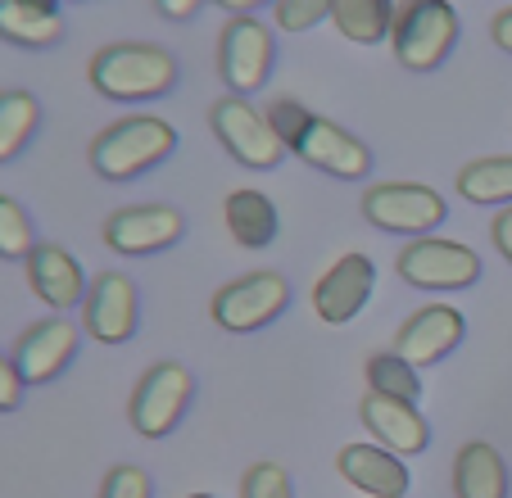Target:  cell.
Returning a JSON list of instances; mask_svg holds the SVG:
<instances>
[{"mask_svg":"<svg viewBox=\"0 0 512 498\" xmlns=\"http://www.w3.org/2000/svg\"><path fill=\"white\" fill-rule=\"evenodd\" d=\"M490 37H494V46H499V50H508V55H512V5H508V10H499V14H494V23H490Z\"/></svg>","mask_w":512,"mask_h":498,"instance_id":"cell-33","label":"cell"},{"mask_svg":"<svg viewBox=\"0 0 512 498\" xmlns=\"http://www.w3.org/2000/svg\"><path fill=\"white\" fill-rule=\"evenodd\" d=\"M363 218L395 236H426L449 218V204L440 191L417 182H381L363 195Z\"/></svg>","mask_w":512,"mask_h":498,"instance_id":"cell-5","label":"cell"},{"mask_svg":"<svg viewBox=\"0 0 512 498\" xmlns=\"http://www.w3.org/2000/svg\"><path fill=\"white\" fill-rule=\"evenodd\" d=\"M37 240H32V222L19 209V200L0 195V259H28Z\"/></svg>","mask_w":512,"mask_h":498,"instance_id":"cell-26","label":"cell"},{"mask_svg":"<svg viewBox=\"0 0 512 498\" xmlns=\"http://www.w3.org/2000/svg\"><path fill=\"white\" fill-rule=\"evenodd\" d=\"M313 118V109L309 105H300V100H272V109H268V123H272V132L281 136V145H286L290 150V141H295V136L304 132V123H309Z\"/></svg>","mask_w":512,"mask_h":498,"instance_id":"cell-29","label":"cell"},{"mask_svg":"<svg viewBox=\"0 0 512 498\" xmlns=\"http://www.w3.org/2000/svg\"><path fill=\"white\" fill-rule=\"evenodd\" d=\"M336 471L354 489L372 498H404L408 494V467L399 453L381 449V444H345L336 453Z\"/></svg>","mask_w":512,"mask_h":498,"instance_id":"cell-17","label":"cell"},{"mask_svg":"<svg viewBox=\"0 0 512 498\" xmlns=\"http://www.w3.org/2000/svg\"><path fill=\"white\" fill-rule=\"evenodd\" d=\"M173 150H177L173 123H164V118H155V114H132V118L109 123L105 132L91 141V168H96L105 182H127V177L164 163Z\"/></svg>","mask_w":512,"mask_h":498,"instance_id":"cell-2","label":"cell"},{"mask_svg":"<svg viewBox=\"0 0 512 498\" xmlns=\"http://www.w3.org/2000/svg\"><path fill=\"white\" fill-rule=\"evenodd\" d=\"M223 10H232V14H245V10H259V5H268V0H218Z\"/></svg>","mask_w":512,"mask_h":498,"instance_id":"cell-35","label":"cell"},{"mask_svg":"<svg viewBox=\"0 0 512 498\" xmlns=\"http://www.w3.org/2000/svg\"><path fill=\"white\" fill-rule=\"evenodd\" d=\"M458 195L467 204H512V154L472 159L458 173Z\"/></svg>","mask_w":512,"mask_h":498,"instance_id":"cell-23","label":"cell"},{"mask_svg":"<svg viewBox=\"0 0 512 498\" xmlns=\"http://www.w3.org/2000/svg\"><path fill=\"white\" fill-rule=\"evenodd\" d=\"M100 498H150V476L141 467H114L100 485Z\"/></svg>","mask_w":512,"mask_h":498,"instance_id":"cell-30","label":"cell"},{"mask_svg":"<svg viewBox=\"0 0 512 498\" xmlns=\"http://www.w3.org/2000/svg\"><path fill=\"white\" fill-rule=\"evenodd\" d=\"M363 422L368 431L377 435L381 449L399 453V458H413V453L426 449L431 440V426L422 422L417 403H404V399H390V394H363Z\"/></svg>","mask_w":512,"mask_h":498,"instance_id":"cell-16","label":"cell"},{"mask_svg":"<svg viewBox=\"0 0 512 498\" xmlns=\"http://www.w3.org/2000/svg\"><path fill=\"white\" fill-rule=\"evenodd\" d=\"M463 331H467V322L454 304H426L399 326L395 354L408 358L413 367H431L445 354H454L458 340H463Z\"/></svg>","mask_w":512,"mask_h":498,"instance_id":"cell-15","label":"cell"},{"mask_svg":"<svg viewBox=\"0 0 512 498\" xmlns=\"http://www.w3.org/2000/svg\"><path fill=\"white\" fill-rule=\"evenodd\" d=\"M290 154H300L309 168H318V173H327V177H340V182H354V177L372 173L368 145L358 141V136H349L345 127H336L331 118H318V114L304 123V132L295 136V141H290Z\"/></svg>","mask_w":512,"mask_h":498,"instance_id":"cell-10","label":"cell"},{"mask_svg":"<svg viewBox=\"0 0 512 498\" xmlns=\"http://www.w3.org/2000/svg\"><path fill=\"white\" fill-rule=\"evenodd\" d=\"M368 385L372 394H390V399H404V403H417V394H422L417 367L408 358H399L395 349H381V354L368 358Z\"/></svg>","mask_w":512,"mask_h":498,"instance_id":"cell-25","label":"cell"},{"mask_svg":"<svg viewBox=\"0 0 512 498\" xmlns=\"http://www.w3.org/2000/svg\"><path fill=\"white\" fill-rule=\"evenodd\" d=\"M331 14V0H277V28L281 32H309Z\"/></svg>","mask_w":512,"mask_h":498,"instance_id":"cell-28","label":"cell"},{"mask_svg":"<svg viewBox=\"0 0 512 498\" xmlns=\"http://www.w3.org/2000/svg\"><path fill=\"white\" fill-rule=\"evenodd\" d=\"M155 5H159V14H164V19L182 23V19H191V14L200 10L204 0H155Z\"/></svg>","mask_w":512,"mask_h":498,"instance_id":"cell-34","label":"cell"},{"mask_svg":"<svg viewBox=\"0 0 512 498\" xmlns=\"http://www.w3.org/2000/svg\"><path fill=\"white\" fill-rule=\"evenodd\" d=\"M372 290H377V263L368 254H340L313 286V313L327 326H345L372 299Z\"/></svg>","mask_w":512,"mask_h":498,"instance_id":"cell-11","label":"cell"},{"mask_svg":"<svg viewBox=\"0 0 512 498\" xmlns=\"http://www.w3.org/2000/svg\"><path fill=\"white\" fill-rule=\"evenodd\" d=\"M191 390H195V381L182 363L150 367V372L141 376V385H136V394H132L136 435H145V440H164V435L182 422L186 403H191Z\"/></svg>","mask_w":512,"mask_h":498,"instance_id":"cell-8","label":"cell"},{"mask_svg":"<svg viewBox=\"0 0 512 498\" xmlns=\"http://www.w3.org/2000/svg\"><path fill=\"white\" fill-rule=\"evenodd\" d=\"M218 73L223 82L236 91V96H250L268 82L272 73V37L263 23H254L250 14H236L223 28V41H218Z\"/></svg>","mask_w":512,"mask_h":498,"instance_id":"cell-9","label":"cell"},{"mask_svg":"<svg viewBox=\"0 0 512 498\" xmlns=\"http://www.w3.org/2000/svg\"><path fill=\"white\" fill-rule=\"evenodd\" d=\"M37 100L28 91H0V163H10L37 132Z\"/></svg>","mask_w":512,"mask_h":498,"instance_id":"cell-24","label":"cell"},{"mask_svg":"<svg viewBox=\"0 0 512 498\" xmlns=\"http://www.w3.org/2000/svg\"><path fill=\"white\" fill-rule=\"evenodd\" d=\"M399 277L417 290H467L481 277V259L463 240H440V236H417L399 249Z\"/></svg>","mask_w":512,"mask_h":498,"instance_id":"cell-4","label":"cell"},{"mask_svg":"<svg viewBox=\"0 0 512 498\" xmlns=\"http://www.w3.org/2000/svg\"><path fill=\"white\" fill-rule=\"evenodd\" d=\"M331 19L358 46H377L390 37V23H395V5L390 0H331Z\"/></svg>","mask_w":512,"mask_h":498,"instance_id":"cell-22","label":"cell"},{"mask_svg":"<svg viewBox=\"0 0 512 498\" xmlns=\"http://www.w3.org/2000/svg\"><path fill=\"white\" fill-rule=\"evenodd\" d=\"M454 494L458 498H508V467L503 453L485 440H472L454 458Z\"/></svg>","mask_w":512,"mask_h":498,"instance_id":"cell-19","label":"cell"},{"mask_svg":"<svg viewBox=\"0 0 512 498\" xmlns=\"http://www.w3.org/2000/svg\"><path fill=\"white\" fill-rule=\"evenodd\" d=\"M19 399H23V376L14 367V358L0 354V412H14Z\"/></svg>","mask_w":512,"mask_h":498,"instance_id":"cell-31","label":"cell"},{"mask_svg":"<svg viewBox=\"0 0 512 498\" xmlns=\"http://www.w3.org/2000/svg\"><path fill=\"white\" fill-rule=\"evenodd\" d=\"M28 286L37 290V299H46L50 308H73L78 299H87L82 263L59 245H37L28 254Z\"/></svg>","mask_w":512,"mask_h":498,"instance_id":"cell-18","label":"cell"},{"mask_svg":"<svg viewBox=\"0 0 512 498\" xmlns=\"http://www.w3.org/2000/svg\"><path fill=\"white\" fill-rule=\"evenodd\" d=\"M78 326L68 317H46V322L28 326L14 345V367H19L23 385H46L73 363L78 354Z\"/></svg>","mask_w":512,"mask_h":498,"instance_id":"cell-13","label":"cell"},{"mask_svg":"<svg viewBox=\"0 0 512 498\" xmlns=\"http://www.w3.org/2000/svg\"><path fill=\"white\" fill-rule=\"evenodd\" d=\"M290 304V281L281 272H250V277H236L232 286H223L213 295L209 313L223 331H259L268 326L281 308Z\"/></svg>","mask_w":512,"mask_h":498,"instance_id":"cell-7","label":"cell"},{"mask_svg":"<svg viewBox=\"0 0 512 498\" xmlns=\"http://www.w3.org/2000/svg\"><path fill=\"white\" fill-rule=\"evenodd\" d=\"M490 236H494V249H499L503 259L512 263V204H508V209H499V213H494V222H490Z\"/></svg>","mask_w":512,"mask_h":498,"instance_id":"cell-32","label":"cell"},{"mask_svg":"<svg viewBox=\"0 0 512 498\" xmlns=\"http://www.w3.org/2000/svg\"><path fill=\"white\" fill-rule=\"evenodd\" d=\"M191 498H213V494H191Z\"/></svg>","mask_w":512,"mask_h":498,"instance_id":"cell-37","label":"cell"},{"mask_svg":"<svg viewBox=\"0 0 512 498\" xmlns=\"http://www.w3.org/2000/svg\"><path fill=\"white\" fill-rule=\"evenodd\" d=\"M177 82V59L164 46L145 41H123L105 46L91 59V87L105 100H159Z\"/></svg>","mask_w":512,"mask_h":498,"instance_id":"cell-1","label":"cell"},{"mask_svg":"<svg viewBox=\"0 0 512 498\" xmlns=\"http://www.w3.org/2000/svg\"><path fill=\"white\" fill-rule=\"evenodd\" d=\"M223 218H227V231H232L236 245L245 249H263L272 245V236H277V209H272V200L263 191H232L223 204Z\"/></svg>","mask_w":512,"mask_h":498,"instance_id":"cell-20","label":"cell"},{"mask_svg":"<svg viewBox=\"0 0 512 498\" xmlns=\"http://www.w3.org/2000/svg\"><path fill=\"white\" fill-rule=\"evenodd\" d=\"M241 498H295V485L281 462H254L241 476Z\"/></svg>","mask_w":512,"mask_h":498,"instance_id":"cell-27","label":"cell"},{"mask_svg":"<svg viewBox=\"0 0 512 498\" xmlns=\"http://www.w3.org/2000/svg\"><path fill=\"white\" fill-rule=\"evenodd\" d=\"M82 326L100 345H123L136 336V286L123 272H105L87 286L82 299Z\"/></svg>","mask_w":512,"mask_h":498,"instance_id":"cell-14","label":"cell"},{"mask_svg":"<svg viewBox=\"0 0 512 498\" xmlns=\"http://www.w3.org/2000/svg\"><path fill=\"white\" fill-rule=\"evenodd\" d=\"M182 231H186L182 209H173V204H132V209H118L105 222V245L136 259V254L168 249L173 240H182Z\"/></svg>","mask_w":512,"mask_h":498,"instance_id":"cell-12","label":"cell"},{"mask_svg":"<svg viewBox=\"0 0 512 498\" xmlns=\"http://www.w3.org/2000/svg\"><path fill=\"white\" fill-rule=\"evenodd\" d=\"M209 123H213V132H218V141L227 145V154H232L236 163H245V168L268 173V168H277V163L286 159V145L272 132L268 114H259L245 96L218 100V105L209 109Z\"/></svg>","mask_w":512,"mask_h":498,"instance_id":"cell-6","label":"cell"},{"mask_svg":"<svg viewBox=\"0 0 512 498\" xmlns=\"http://www.w3.org/2000/svg\"><path fill=\"white\" fill-rule=\"evenodd\" d=\"M32 5H46V10H55V0H32Z\"/></svg>","mask_w":512,"mask_h":498,"instance_id":"cell-36","label":"cell"},{"mask_svg":"<svg viewBox=\"0 0 512 498\" xmlns=\"http://www.w3.org/2000/svg\"><path fill=\"white\" fill-rule=\"evenodd\" d=\"M458 41V14L449 0H404V10L390 23L395 59L413 73L440 68Z\"/></svg>","mask_w":512,"mask_h":498,"instance_id":"cell-3","label":"cell"},{"mask_svg":"<svg viewBox=\"0 0 512 498\" xmlns=\"http://www.w3.org/2000/svg\"><path fill=\"white\" fill-rule=\"evenodd\" d=\"M59 32H64V23L46 5L0 0V37L14 41V46H50V41H59Z\"/></svg>","mask_w":512,"mask_h":498,"instance_id":"cell-21","label":"cell"}]
</instances>
